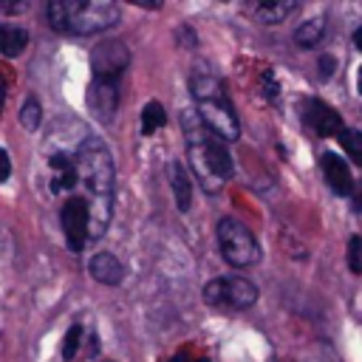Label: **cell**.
<instances>
[{"instance_id": "7a4b0ae2", "label": "cell", "mask_w": 362, "mask_h": 362, "mask_svg": "<svg viewBox=\"0 0 362 362\" xmlns=\"http://www.w3.org/2000/svg\"><path fill=\"white\" fill-rule=\"evenodd\" d=\"M184 133H187V156L189 164L201 181V187L206 192H218L223 187V181L232 178V158L226 153V141H221L218 136H212L198 113H187L184 116Z\"/></svg>"}, {"instance_id": "30bf717a", "label": "cell", "mask_w": 362, "mask_h": 362, "mask_svg": "<svg viewBox=\"0 0 362 362\" xmlns=\"http://www.w3.org/2000/svg\"><path fill=\"white\" fill-rule=\"evenodd\" d=\"M88 105L90 110L105 122L113 116L116 105H119V88H116V79H93L90 82V90H88Z\"/></svg>"}, {"instance_id": "44dd1931", "label": "cell", "mask_w": 362, "mask_h": 362, "mask_svg": "<svg viewBox=\"0 0 362 362\" xmlns=\"http://www.w3.org/2000/svg\"><path fill=\"white\" fill-rule=\"evenodd\" d=\"M348 266L354 274H362V238L359 235L348 240Z\"/></svg>"}, {"instance_id": "9a60e30c", "label": "cell", "mask_w": 362, "mask_h": 362, "mask_svg": "<svg viewBox=\"0 0 362 362\" xmlns=\"http://www.w3.org/2000/svg\"><path fill=\"white\" fill-rule=\"evenodd\" d=\"M170 184H173V192H175V204L181 212L189 209V201H192V187H189V178L184 173V167L178 161L170 164Z\"/></svg>"}, {"instance_id": "484cf974", "label": "cell", "mask_w": 362, "mask_h": 362, "mask_svg": "<svg viewBox=\"0 0 362 362\" xmlns=\"http://www.w3.org/2000/svg\"><path fill=\"white\" fill-rule=\"evenodd\" d=\"M25 3H0V11H23Z\"/></svg>"}, {"instance_id": "ac0fdd59", "label": "cell", "mask_w": 362, "mask_h": 362, "mask_svg": "<svg viewBox=\"0 0 362 362\" xmlns=\"http://www.w3.org/2000/svg\"><path fill=\"white\" fill-rule=\"evenodd\" d=\"M164 122H167L164 107H161L158 102H147L144 110H141V133L150 136V133H156L158 127H164Z\"/></svg>"}, {"instance_id": "7402d4cb", "label": "cell", "mask_w": 362, "mask_h": 362, "mask_svg": "<svg viewBox=\"0 0 362 362\" xmlns=\"http://www.w3.org/2000/svg\"><path fill=\"white\" fill-rule=\"evenodd\" d=\"M79 339H82V325H71L68 334H65V342H62V356L71 359L79 348Z\"/></svg>"}, {"instance_id": "7c38bea8", "label": "cell", "mask_w": 362, "mask_h": 362, "mask_svg": "<svg viewBox=\"0 0 362 362\" xmlns=\"http://www.w3.org/2000/svg\"><path fill=\"white\" fill-rule=\"evenodd\" d=\"M88 272H90L93 280H99V283H105V286H116V283H122V277H124V266H122V260L113 257L110 252H99V255H93L90 263H88Z\"/></svg>"}, {"instance_id": "cb8c5ba5", "label": "cell", "mask_w": 362, "mask_h": 362, "mask_svg": "<svg viewBox=\"0 0 362 362\" xmlns=\"http://www.w3.org/2000/svg\"><path fill=\"white\" fill-rule=\"evenodd\" d=\"M170 362H209L206 356H189V354H178V356H173Z\"/></svg>"}, {"instance_id": "2e32d148", "label": "cell", "mask_w": 362, "mask_h": 362, "mask_svg": "<svg viewBox=\"0 0 362 362\" xmlns=\"http://www.w3.org/2000/svg\"><path fill=\"white\" fill-rule=\"evenodd\" d=\"M322 34H325V20L317 17V20L303 23V25L294 31V40H297L300 48H314V45L322 40Z\"/></svg>"}, {"instance_id": "52a82bcc", "label": "cell", "mask_w": 362, "mask_h": 362, "mask_svg": "<svg viewBox=\"0 0 362 362\" xmlns=\"http://www.w3.org/2000/svg\"><path fill=\"white\" fill-rule=\"evenodd\" d=\"M130 62V51L122 40H107L99 42L90 51V68H93V79H119L122 71Z\"/></svg>"}, {"instance_id": "f546056e", "label": "cell", "mask_w": 362, "mask_h": 362, "mask_svg": "<svg viewBox=\"0 0 362 362\" xmlns=\"http://www.w3.org/2000/svg\"><path fill=\"white\" fill-rule=\"evenodd\" d=\"M359 90H362V68H359Z\"/></svg>"}, {"instance_id": "3957f363", "label": "cell", "mask_w": 362, "mask_h": 362, "mask_svg": "<svg viewBox=\"0 0 362 362\" xmlns=\"http://www.w3.org/2000/svg\"><path fill=\"white\" fill-rule=\"evenodd\" d=\"M189 90H192L201 124L221 141H235L240 136V124H238L235 107L226 96V85L221 82V76L209 71H195L189 76Z\"/></svg>"}, {"instance_id": "d6986e66", "label": "cell", "mask_w": 362, "mask_h": 362, "mask_svg": "<svg viewBox=\"0 0 362 362\" xmlns=\"http://www.w3.org/2000/svg\"><path fill=\"white\" fill-rule=\"evenodd\" d=\"M339 144L351 156V161H356L362 167V133L359 130H339Z\"/></svg>"}, {"instance_id": "603a6c76", "label": "cell", "mask_w": 362, "mask_h": 362, "mask_svg": "<svg viewBox=\"0 0 362 362\" xmlns=\"http://www.w3.org/2000/svg\"><path fill=\"white\" fill-rule=\"evenodd\" d=\"M11 175V158L6 150H0V181H6Z\"/></svg>"}, {"instance_id": "8992f818", "label": "cell", "mask_w": 362, "mask_h": 362, "mask_svg": "<svg viewBox=\"0 0 362 362\" xmlns=\"http://www.w3.org/2000/svg\"><path fill=\"white\" fill-rule=\"evenodd\" d=\"M257 300V286L246 277H215L204 286V303L221 311H243Z\"/></svg>"}, {"instance_id": "d4e9b609", "label": "cell", "mask_w": 362, "mask_h": 362, "mask_svg": "<svg viewBox=\"0 0 362 362\" xmlns=\"http://www.w3.org/2000/svg\"><path fill=\"white\" fill-rule=\"evenodd\" d=\"M351 195H354V206H356V209H362V181H359V184H354Z\"/></svg>"}, {"instance_id": "ba28073f", "label": "cell", "mask_w": 362, "mask_h": 362, "mask_svg": "<svg viewBox=\"0 0 362 362\" xmlns=\"http://www.w3.org/2000/svg\"><path fill=\"white\" fill-rule=\"evenodd\" d=\"M59 218H62V232H65L68 249L82 252V246L88 240V204H85V198H68L62 204Z\"/></svg>"}, {"instance_id": "4fadbf2b", "label": "cell", "mask_w": 362, "mask_h": 362, "mask_svg": "<svg viewBox=\"0 0 362 362\" xmlns=\"http://www.w3.org/2000/svg\"><path fill=\"white\" fill-rule=\"evenodd\" d=\"M51 170H54V184L51 189L54 192H62V189H74L76 181H79V173H76V161L74 158H65V156H51Z\"/></svg>"}, {"instance_id": "ffe728a7", "label": "cell", "mask_w": 362, "mask_h": 362, "mask_svg": "<svg viewBox=\"0 0 362 362\" xmlns=\"http://www.w3.org/2000/svg\"><path fill=\"white\" fill-rule=\"evenodd\" d=\"M40 119H42L40 102H37L34 96L25 99V105H23V110H20V124H23L25 130H37V127H40Z\"/></svg>"}, {"instance_id": "6da1fadb", "label": "cell", "mask_w": 362, "mask_h": 362, "mask_svg": "<svg viewBox=\"0 0 362 362\" xmlns=\"http://www.w3.org/2000/svg\"><path fill=\"white\" fill-rule=\"evenodd\" d=\"M76 173L88 192V238H102L110 223V206H113V181L116 167L113 158L96 136H88L76 150Z\"/></svg>"}, {"instance_id": "f1b7e54d", "label": "cell", "mask_w": 362, "mask_h": 362, "mask_svg": "<svg viewBox=\"0 0 362 362\" xmlns=\"http://www.w3.org/2000/svg\"><path fill=\"white\" fill-rule=\"evenodd\" d=\"M3 102H6V85H3V79H0V110H3Z\"/></svg>"}, {"instance_id": "83f0119b", "label": "cell", "mask_w": 362, "mask_h": 362, "mask_svg": "<svg viewBox=\"0 0 362 362\" xmlns=\"http://www.w3.org/2000/svg\"><path fill=\"white\" fill-rule=\"evenodd\" d=\"M354 42H356V48L362 51V25H359V28L354 31Z\"/></svg>"}, {"instance_id": "5b68a950", "label": "cell", "mask_w": 362, "mask_h": 362, "mask_svg": "<svg viewBox=\"0 0 362 362\" xmlns=\"http://www.w3.org/2000/svg\"><path fill=\"white\" fill-rule=\"evenodd\" d=\"M218 243H221V255L235 269H246L260 260V246H257L255 235L249 232V226H243L235 218L218 221Z\"/></svg>"}, {"instance_id": "277c9868", "label": "cell", "mask_w": 362, "mask_h": 362, "mask_svg": "<svg viewBox=\"0 0 362 362\" xmlns=\"http://www.w3.org/2000/svg\"><path fill=\"white\" fill-rule=\"evenodd\" d=\"M51 25L62 34H99L119 20V6L107 0H51L45 6Z\"/></svg>"}, {"instance_id": "5bb4252c", "label": "cell", "mask_w": 362, "mask_h": 362, "mask_svg": "<svg viewBox=\"0 0 362 362\" xmlns=\"http://www.w3.org/2000/svg\"><path fill=\"white\" fill-rule=\"evenodd\" d=\"M28 45V34L20 25H8L0 23V54L3 57H20Z\"/></svg>"}, {"instance_id": "e0dca14e", "label": "cell", "mask_w": 362, "mask_h": 362, "mask_svg": "<svg viewBox=\"0 0 362 362\" xmlns=\"http://www.w3.org/2000/svg\"><path fill=\"white\" fill-rule=\"evenodd\" d=\"M294 8H297V3H260V6H255V14L263 23H283Z\"/></svg>"}, {"instance_id": "8fae6325", "label": "cell", "mask_w": 362, "mask_h": 362, "mask_svg": "<svg viewBox=\"0 0 362 362\" xmlns=\"http://www.w3.org/2000/svg\"><path fill=\"white\" fill-rule=\"evenodd\" d=\"M320 167H322V175L328 181V187L337 192V195H351L354 189V178H351V170L345 164V158L334 156V153H325L320 158Z\"/></svg>"}, {"instance_id": "9c48e42d", "label": "cell", "mask_w": 362, "mask_h": 362, "mask_svg": "<svg viewBox=\"0 0 362 362\" xmlns=\"http://www.w3.org/2000/svg\"><path fill=\"white\" fill-rule=\"evenodd\" d=\"M305 124L317 133V136H339V130H342V119H339V113L334 110V107H328L325 102H320V99H308L305 102Z\"/></svg>"}, {"instance_id": "4316f807", "label": "cell", "mask_w": 362, "mask_h": 362, "mask_svg": "<svg viewBox=\"0 0 362 362\" xmlns=\"http://www.w3.org/2000/svg\"><path fill=\"white\" fill-rule=\"evenodd\" d=\"M320 65H322V76L334 71V68H331V65H334V59H331V57H322V62H320Z\"/></svg>"}]
</instances>
